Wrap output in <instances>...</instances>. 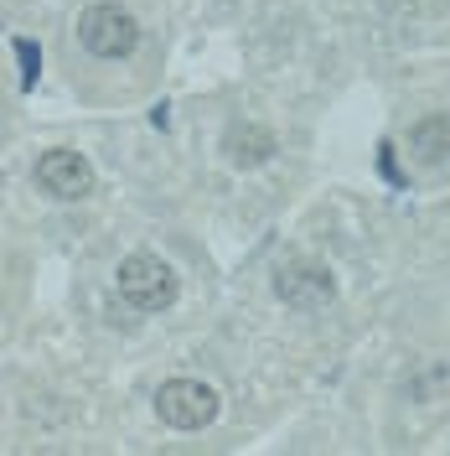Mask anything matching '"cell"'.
Instances as JSON below:
<instances>
[{"mask_svg": "<svg viewBox=\"0 0 450 456\" xmlns=\"http://www.w3.org/2000/svg\"><path fill=\"white\" fill-rule=\"evenodd\" d=\"M275 290H280V301L310 312V306H326L337 296V281H332L326 265H316V259L301 255V259H285L280 270H275Z\"/></svg>", "mask_w": 450, "mask_h": 456, "instance_id": "4", "label": "cell"}, {"mask_svg": "<svg viewBox=\"0 0 450 456\" xmlns=\"http://www.w3.org/2000/svg\"><path fill=\"white\" fill-rule=\"evenodd\" d=\"M269 151H275V135H269V130H259V125H244V135H233V145H228V156H233L238 167L264 161Z\"/></svg>", "mask_w": 450, "mask_h": 456, "instance_id": "7", "label": "cell"}, {"mask_svg": "<svg viewBox=\"0 0 450 456\" xmlns=\"http://www.w3.org/2000/svg\"><path fill=\"white\" fill-rule=\"evenodd\" d=\"M78 42L93 57H130L141 47V21L125 5L99 0V5H88L84 16H78Z\"/></svg>", "mask_w": 450, "mask_h": 456, "instance_id": "1", "label": "cell"}, {"mask_svg": "<svg viewBox=\"0 0 450 456\" xmlns=\"http://www.w3.org/2000/svg\"><path fill=\"white\" fill-rule=\"evenodd\" d=\"M176 290H181V281L161 255H130L119 265V296L135 312H166L176 301Z\"/></svg>", "mask_w": 450, "mask_h": 456, "instance_id": "2", "label": "cell"}, {"mask_svg": "<svg viewBox=\"0 0 450 456\" xmlns=\"http://www.w3.org/2000/svg\"><path fill=\"white\" fill-rule=\"evenodd\" d=\"M378 167H383V176H389L394 187H398V182H404V176H398V167H394V145H389V141L378 145Z\"/></svg>", "mask_w": 450, "mask_h": 456, "instance_id": "9", "label": "cell"}, {"mask_svg": "<svg viewBox=\"0 0 450 456\" xmlns=\"http://www.w3.org/2000/svg\"><path fill=\"white\" fill-rule=\"evenodd\" d=\"M16 68H21V88H36V73H42V47L31 37H16Z\"/></svg>", "mask_w": 450, "mask_h": 456, "instance_id": "8", "label": "cell"}, {"mask_svg": "<svg viewBox=\"0 0 450 456\" xmlns=\"http://www.w3.org/2000/svg\"><path fill=\"white\" fill-rule=\"evenodd\" d=\"M409 156L424 161V167H440L450 161V114H430L409 130Z\"/></svg>", "mask_w": 450, "mask_h": 456, "instance_id": "6", "label": "cell"}, {"mask_svg": "<svg viewBox=\"0 0 450 456\" xmlns=\"http://www.w3.org/2000/svg\"><path fill=\"white\" fill-rule=\"evenodd\" d=\"M156 415L171 430H202L218 420V389L202 379H166L156 395Z\"/></svg>", "mask_w": 450, "mask_h": 456, "instance_id": "3", "label": "cell"}, {"mask_svg": "<svg viewBox=\"0 0 450 456\" xmlns=\"http://www.w3.org/2000/svg\"><path fill=\"white\" fill-rule=\"evenodd\" d=\"M36 182L52 198H88L93 192V167L78 151H42L36 156Z\"/></svg>", "mask_w": 450, "mask_h": 456, "instance_id": "5", "label": "cell"}]
</instances>
